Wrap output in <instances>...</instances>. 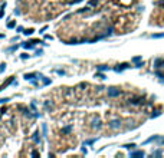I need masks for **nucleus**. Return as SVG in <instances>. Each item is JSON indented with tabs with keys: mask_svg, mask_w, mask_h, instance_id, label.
<instances>
[{
	"mask_svg": "<svg viewBox=\"0 0 164 158\" xmlns=\"http://www.w3.org/2000/svg\"><path fill=\"white\" fill-rule=\"evenodd\" d=\"M12 82H14V78H13V76H10V78H9L7 81H4V82H3V85L0 86V92H1L3 89H6V88H7V86H9V85H10Z\"/></svg>",
	"mask_w": 164,
	"mask_h": 158,
	"instance_id": "obj_1",
	"label": "nucleus"
},
{
	"mask_svg": "<svg viewBox=\"0 0 164 158\" xmlns=\"http://www.w3.org/2000/svg\"><path fill=\"white\" fill-rule=\"evenodd\" d=\"M37 75H39V73H24L23 78H24L26 81H32V79H33L35 76H37Z\"/></svg>",
	"mask_w": 164,
	"mask_h": 158,
	"instance_id": "obj_2",
	"label": "nucleus"
},
{
	"mask_svg": "<svg viewBox=\"0 0 164 158\" xmlns=\"http://www.w3.org/2000/svg\"><path fill=\"white\" fill-rule=\"evenodd\" d=\"M6 27H7V29H13V27H16V22H14V20L7 22V23H6Z\"/></svg>",
	"mask_w": 164,
	"mask_h": 158,
	"instance_id": "obj_3",
	"label": "nucleus"
},
{
	"mask_svg": "<svg viewBox=\"0 0 164 158\" xmlns=\"http://www.w3.org/2000/svg\"><path fill=\"white\" fill-rule=\"evenodd\" d=\"M32 138H33L35 144H39V141H40V140H39V132H37V131H36V132L33 134V137H32Z\"/></svg>",
	"mask_w": 164,
	"mask_h": 158,
	"instance_id": "obj_4",
	"label": "nucleus"
},
{
	"mask_svg": "<svg viewBox=\"0 0 164 158\" xmlns=\"http://www.w3.org/2000/svg\"><path fill=\"white\" fill-rule=\"evenodd\" d=\"M33 32H35V29H24V30H23V33H24L26 36H30V35H33Z\"/></svg>",
	"mask_w": 164,
	"mask_h": 158,
	"instance_id": "obj_5",
	"label": "nucleus"
},
{
	"mask_svg": "<svg viewBox=\"0 0 164 158\" xmlns=\"http://www.w3.org/2000/svg\"><path fill=\"white\" fill-rule=\"evenodd\" d=\"M4 7H6V3L3 1V3H1V9H0V19L4 16Z\"/></svg>",
	"mask_w": 164,
	"mask_h": 158,
	"instance_id": "obj_6",
	"label": "nucleus"
},
{
	"mask_svg": "<svg viewBox=\"0 0 164 158\" xmlns=\"http://www.w3.org/2000/svg\"><path fill=\"white\" fill-rule=\"evenodd\" d=\"M50 83H52V81L49 78H43V85H50Z\"/></svg>",
	"mask_w": 164,
	"mask_h": 158,
	"instance_id": "obj_7",
	"label": "nucleus"
},
{
	"mask_svg": "<svg viewBox=\"0 0 164 158\" xmlns=\"http://www.w3.org/2000/svg\"><path fill=\"white\" fill-rule=\"evenodd\" d=\"M6 70V63H0V73H3Z\"/></svg>",
	"mask_w": 164,
	"mask_h": 158,
	"instance_id": "obj_8",
	"label": "nucleus"
},
{
	"mask_svg": "<svg viewBox=\"0 0 164 158\" xmlns=\"http://www.w3.org/2000/svg\"><path fill=\"white\" fill-rule=\"evenodd\" d=\"M10 101V98H0V105L1 104H6V102H9Z\"/></svg>",
	"mask_w": 164,
	"mask_h": 158,
	"instance_id": "obj_9",
	"label": "nucleus"
},
{
	"mask_svg": "<svg viewBox=\"0 0 164 158\" xmlns=\"http://www.w3.org/2000/svg\"><path fill=\"white\" fill-rule=\"evenodd\" d=\"M20 59H29V55L27 53H22L20 55Z\"/></svg>",
	"mask_w": 164,
	"mask_h": 158,
	"instance_id": "obj_10",
	"label": "nucleus"
},
{
	"mask_svg": "<svg viewBox=\"0 0 164 158\" xmlns=\"http://www.w3.org/2000/svg\"><path fill=\"white\" fill-rule=\"evenodd\" d=\"M71 131V127H68V128H63L62 129V134H66V132H69Z\"/></svg>",
	"mask_w": 164,
	"mask_h": 158,
	"instance_id": "obj_11",
	"label": "nucleus"
},
{
	"mask_svg": "<svg viewBox=\"0 0 164 158\" xmlns=\"http://www.w3.org/2000/svg\"><path fill=\"white\" fill-rule=\"evenodd\" d=\"M16 30H17V32H23V30H24V29H23V27H22V26H17V27H16Z\"/></svg>",
	"mask_w": 164,
	"mask_h": 158,
	"instance_id": "obj_12",
	"label": "nucleus"
},
{
	"mask_svg": "<svg viewBox=\"0 0 164 158\" xmlns=\"http://www.w3.org/2000/svg\"><path fill=\"white\" fill-rule=\"evenodd\" d=\"M46 29H48L46 26H45V27H42V29H40V33H45V30H46Z\"/></svg>",
	"mask_w": 164,
	"mask_h": 158,
	"instance_id": "obj_13",
	"label": "nucleus"
},
{
	"mask_svg": "<svg viewBox=\"0 0 164 158\" xmlns=\"http://www.w3.org/2000/svg\"><path fill=\"white\" fill-rule=\"evenodd\" d=\"M4 37V35H0V39H3Z\"/></svg>",
	"mask_w": 164,
	"mask_h": 158,
	"instance_id": "obj_14",
	"label": "nucleus"
}]
</instances>
